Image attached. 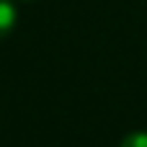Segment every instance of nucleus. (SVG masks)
<instances>
[{
  "label": "nucleus",
  "mask_w": 147,
  "mask_h": 147,
  "mask_svg": "<svg viewBox=\"0 0 147 147\" xmlns=\"http://www.w3.org/2000/svg\"><path fill=\"white\" fill-rule=\"evenodd\" d=\"M26 3H31V0H26Z\"/></svg>",
  "instance_id": "nucleus-3"
},
{
  "label": "nucleus",
  "mask_w": 147,
  "mask_h": 147,
  "mask_svg": "<svg viewBox=\"0 0 147 147\" xmlns=\"http://www.w3.org/2000/svg\"><path fill=\"white\" fill-rule=\"evenodd\" d=\"M119 147H147V132L137 129V132L124 134V137H121V142H119Z\"/></svg>",
  "instance_id": "nucleus-2"
},
{
  "label": "nucleus",
  "mask_w": 147,
  "mask_h": 147,
  "mask_svg": "<svg viewBox=\"0 0 147 147\" xmlns=\"http://www.w3.org/2000/svg\"><path fill=\"white\" fill-rule=\"evenodd\" d=\"M16 21H18V13H16L13 3L10 0H0V39H5L13 31Z\"/></svg>",
  "instance_id": "nucleus-1"
}]
</instances>
